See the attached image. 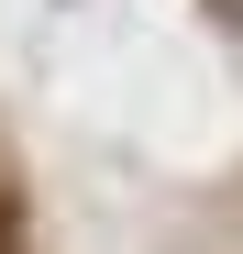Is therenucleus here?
Listing matches in <instances>:
<instances>
[{
  "instance_id": "nucleus-1",
  "label": "nucleus",
  "mask_w": 243,
  "mask_h": 254,
  "mask_svg": "<svg viewBox=\"0 0 243 254\" xmlns=\"http://www.w3.org/2000/svg\"><path fill=\"white\" fill-rule=\"evenodd\" d=\"M0 254H22V232H11V210H0Z\"/></svg>"
}]
</instances>
